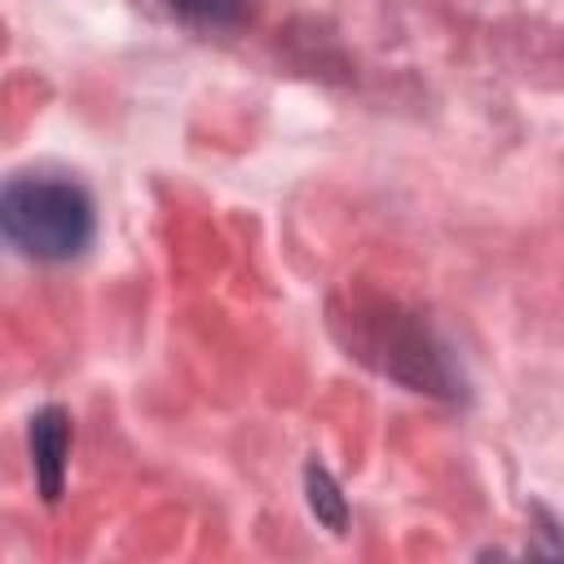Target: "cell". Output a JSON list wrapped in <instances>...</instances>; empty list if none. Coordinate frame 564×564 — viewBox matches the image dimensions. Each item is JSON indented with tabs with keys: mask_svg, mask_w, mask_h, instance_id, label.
Wrapping results in <instances>:
<instances>
[{
	"mask_svg": "<svg viewBox=\"0 0 564 564\" xmlns=\"http://www.w3.org/2000/svg\"><path fill=\"white\" fill-rule=\"evenodd\" d=\"M9 242L31 260H70L93 238V198L66 176H13L0 198Z\"/></svg>",
	"mask_w": 564,
	"mask_h": 564,
	"instance_id": "6da1fadb",
	"label": "cell"
},
{
	"mask_svg": "<svg viewBox=\"0 0 564 564\" xmlns=\"http://www.w3.org/2000/svg\"><path fill=\"white\" fill-rule=\"evenodd\" d=\"M66 454H70V414L62 405H44L31 419V467H35L44 502H57V494H62Z\"/></svg>",
	"mask_w": 564,
	"mask_h": 564,
	"instance_id": "7a4b0ae2",
	"label": "cell"
},
{
	"mask_svg": "<svg viewBox=\"0 0 564 564\" xmlns=\"http://www.w3.org/2000/svg\"><path fill=\"white\" fill-rule=\"evenodd\" d=\"M304 480H308V502H313L317 520H326V524L339 533V529H344V520H348V507H344L339 485H335V480H330V471H326V467H317V463H308V467H304Z\"/></svg>",
	"mask_w": 564,
	"mask_h": 564,
	"instance_id": "3957f363",
	"label": "cell"
},
{
	"mask_svg": "<svg viewBox=\"0 0 564 564\" xmlns=\"http://www.w3.org/2000/svg\"><path fill=\"white\" fill-rule=\"evenodd\" d=\"M163 4L194 26H234L247 13V0H163Z\"/></svg>",
	"mask_w": 564,
	"mask_h": 564,
	"instance_id": "277c9868",
	"label": "cell"
}]
</instances>
